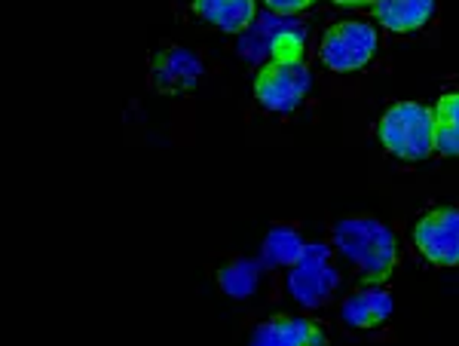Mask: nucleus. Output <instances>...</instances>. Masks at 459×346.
<instances>
[{
    "mask_svg": "<svg viewBox=\"0 0 459 346\" xmlns=\"http://www.w3.org/2000/svg\"><path fill=\"white\" fill-rule=\"evenodd\" d=\"M334 246L371 282L389 279L398 261L395 233L377 218H346L334 227Z\"/></svg>",
    "mask_w": 459,
    "mask_h": 346,
    "instance_id": "f257e3e1",
    "label": "nucleus"
},
{
    "mask_svg": "<svg viewBox=\"0 0 459 346\" xmlns=\"http://www.w3.org/2000/svg\"><path fill=\"white\" fill-rule=\"evenodd\" d=\"M377 135L392 157L420 163L435 153V110L420 101H398L377 123Z\"/></svg>",
    "mask_w": 459,
    "mask_h": 346,
    "instance_id": "f03ea898",
    "label": "nucleus"
},
{
    "mask_svg": "<svg viewBox=\"0 0 459 346\" xmlns=\"http://www.w3.org/2000/svg\"><path fill=\"white\" fill-rule=\"evenodd\" d=\"M377 28L371 22L350 19V22H337L325 31L322 43H318V58L328 71L337 74H350L361 71L377 53Z\"/></svg>",
    "mask_w": 459,
    "mask_h": 346,
    "instance_id": "7ed1b4c3",
    "label": "nucleus"
},
{
    "mask_svg": "<svg viewBox=\"0 0 459 346\" xmlns=\"http://www.w3.org/2000/svg\"><path fill=\"white\" fill-rule=\"evenodd\" d=\"M313 74L303 68V62H270L255 77V99L270 114H291L303 105Z\"/></svg>",
    "mask_w": 459,
    "mask_h": 346,
    "instance_id": "20e7f679",
    "label": "nucleus"
},
{
    "mask_svg": "<svg viewBox=\"0 0 459 346\" xmlns=\"http://www.w3.org/2000/svg\"><path fill=\"white\" fill-rule=\"evenodd\" d=\"M340 289V276L331 267V248L316 242L307 246L298 261L288 267V291L300 307H322Z\"/></svg>",
    "mask_w": 459,
    "mask_h": 346,
    "instance_id": "39448f33",
    "label": "nucleus"
},
{
    "mask_svg": "<svg viewBox=\"0 0 459 346\" xmlns=\"http://www.w3.org/2000/svg\"><path fill=\"white\" fill-rule=\"evenodd\" d=\"M413 242L435 267H459V209L444 205L423 215L413 227Z\"/></svg>",
    "mask_w": 459,
    "mask_h": 346,
    "instance_id": "423d86ee",
    "label": "nucleus"
},
{
    "mask_svg": "<svg viewBox=\"0 0 459 346\" xmlns=\"http://www.w3.org/2000/svg\"><path fill=\"white\" fill-rule=\"evenodd\" d=\"M203 77V62L194 49L169 47L153 58V83L162 92H187Z\"/></svg>",
    "mask_w": 459,
    "mask_h": 346,
    "instance_id": "0eeeda50",
    "label": "nucleus"
},
{
    "mask_svg": "<svg viewBox=\"0 0 459 346\" xmlns=\"http://www.w3.org/2000/svg\"><path fill=\"white\" fill-rule=\"evenodd\" d=\"M251 341L257 346H307V343H325V331L316 322L303 316H276L255 328Z\"/></svg>",
    "mask_w": 459,
    "mask_h": 346,
    "instance_id": "6e6552de",
    "label": "nucleus"
},
{
    "mask_svg": "<svg viewBox=\"0 0 459 346\" xmlns=\"http://www.w3.org/2000/svg\"><path fill=\"white\" fill-rule=\"evenodd\" d=\"M340 316L350 328H380L392 316V294L377 282L371 289H359L343 300Z\"/></svg>",
    "mask_w": 459,
    "mask_h": 346,
    "instance_id": "1a4fd4ad",
    "label": "nucleus"
},
{
    "mask_svg": "<svg viewBox=\"0 0 459 346\" xmlns=\"http://www.w3.org/2000/svg\"><path fill=\"white\" fill-rule=\"evenodd\" d=\"M435 16V0H377L374 19L392 34H411L429 25Z\"/></svg>",
    "mask_w": 459,
    "mask_h": 346,
    "instance_id": "9d476101",
    "label": "nucleus"
},
{
    "mask_svg": "<svg viewBox=\"0 0 459 346\" xmlns=\"http://www.w3.org/2000/svg\"><path fill=\"white\" fill-rule=\"evenodd\" d=\"M194 13L227 34H246L255 25L257 0H194Z\"/></svg>",
    "mask_w": 459,
    "mask_h": 346,
    "instance_id": "9b49d317",
    "label": "nucleus"
},
{
    "mask_svg": "<svg viewBox=\"0 0 459 346\" xmlns=\"http://www.w3.org/2000/svg\"><path fill=\"white\" fill-rule=\"evenodd\" d=\"M435 151L441 157H459V92L441 95L435 108Z\"/></svg>",
    "mask_w": 459,
    "mask_h": 346,
    "instance_id": "f8f14e48",
    "label": "nucleus"
},
{
    "mask_svg": "<svg viewBox=\"0 0 459 346\" xmlns=\"http://www.w3.org/2000/svg\"><path fill=\"white\" fill-rule=\"evenodd\" d=\"M307 242L294 227H273L264 239V252H261V261L270 264V267H291L294 261L303 255Z\"/></svg>",
    "mask_w": 459,
    "mask_h": 346,
    "instance_id": "ddd939ff",
    "label": "nucleus"
},
{
    "mask_svg": "<svg viewBox=\"0 0 459 346\" xmlns=\"http://www.w3.org/2000/svg\"><path fill=\"white\" fill-rule=\"evenodd\" d=\"M218 282L230 298H239V300L248 298V294L257 289V282H261V264L246 261V257H242V261L227 264V267L221 270Z\"/></svg>",
    "mask_w": 459,
    "mask_h": 346,
    "instance_id": "4468645a",
    "label": "nucleus"
},
{
    "mask_svg": "<svg viewBox=\"0 0 459 346\" xmlns=\"http://www.w3.org/2000/svg\"><path fill=\"white\" fill-rule=\"evenodd\" d=\"M270 62H303L307 56V37L298 28H276L266 43Z\"/></svg>",
    "mask_w": 459,
    "mask_h": 346,
    "instance_id": "2eb2a0df",
    "label": "nucleus"
},
{
    "mask_svg": "<svg viewBox=\"0 0 459 346\" xmlns=\"http://www.w3.org/2000/svg\"><path fill=\"white\" fill-rule=\"evenodd\" d=\"M276 16H294V13H303L316 4V0H264Z\"/></svg>",
    "mask_w": 459,
    "mask_h": 346,
    "instance_id": "dca6fc26",
    "label": "nucleus"
},
{
    "mask_svg": "<svg viewBox=\"0 0 459 346\" xmlns=\"http://www.w3.org/2000/svg\"><path fill=\"white\" fill-rule=\"evenodd\" d=\"M337 6H374L377 0H334Z\"/></svg>",
    "mask_w": 459,
    "mask_h": 346,
    "instance_id": "f3484780",
    "label": "nucleus"
}]
</instances>
